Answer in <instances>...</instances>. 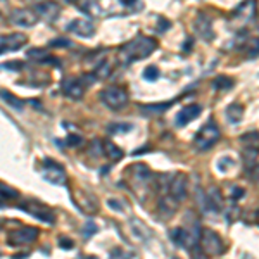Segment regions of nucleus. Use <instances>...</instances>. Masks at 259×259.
<instances>
[{
  "label": "nucleus",
  "instance_id": "obj_1",
  "mask_svg": "<svg viewBox=\"0 0 259 259\" xmlns=\"http://www.w3.org/2000/svg\"><path fill=\"white\" fill-rule=\"evenodd\" d=\"M157 48V42L150 37H137L133 40L126 42L123 47L119 48V61L124 66L132 64L135 61H142V59L149 57L154 50Z\"/></svg>",
  "mask_w": 259,
  "mask_h": 259
},
{
  "label": "nucleus",
  "instance_id": "obj_2",
  "mask_svg": "<svg viewBox=\"0 0 259 259\" xmlns=\"http://www.w3.org/2000/svg\"><path fill=\"white\" fill-rule=\"evenodd\" d=\"M100 100L111 111H121L128 106V92L121 87H107L100 92Z\"/></svg>",
  "mask_w": 259,
  "mask_h": 259
},
{
  "label": "nucleus",
  "instance_id": "obj_3",
  "mask_svg": "<svg viewBox=\"0 0 259 259\" xmlns=\"http://www.w3.org/2000/svg\"><path fill=\"white\" fill-rule=\"evenodd\" d=\"M219 137H221V132H219L218 124L214 121H209L208 124H204L199 130V133L195 135V140H193V145H195L197 150H201V152L202 150H209L218 142Z\"/></svg>",
  "mask_w": 259,
  "mask_h": 259
},
{
  "label": "nucleus",
  "instance_id": "obj_4",
  "mask_svg": "<svg viewBox=\"0 0 259 259\" xmlns=\"http://www.w3.org/2000/svg\"><path fill=\"white\" fill-rule=\"evenodd\" d=\"M78 7L90 18H106V16H119L111 7V0H80Z\"/></svg>",
  "mask_w": 259,
  "mask_h": 259
},
{
  "label": "nucleus",
  "instance_id": "obj_5",
  "mask_svg": "<svg viewBox=\"0 0 259 259\" xmlns=\"http://www.w3.org/2000/svg\"><path fill=\"white\" fill-rule=\"evenodd\" d=\"M242 147V157H244V165L247 168H252L259 157V132H249L240 137Z\"/></svg>",
  "mask_w": 259,
  "mask_h": 259
},
{
  "label": "nucleus",
  "instance_id": "obj_6",
  "mask_svg": "<svg viewBox=\"0 0 259 259\" xmlns=\"http://www.w3.org/2000/svg\"><path fill=\"white\" fill-rule=\"evenodd\" d=\"M19 209L28 212V214L33 216V218L40 219V221L48 223V225H52V223L55 221L54 211H52L48 206L42 204V202H38V201H26L24 204H19Z\"/></svg>",
  "mask_w": 259,
  "mask_h": 259
},
{
  "label": "nucleus",
  "instance_id": "obj_7",
  "mask_svg": "<svg viewBox=\"0 0 259 259\" xmlns=\"http://www.w3.org/2000/svg\"><path fill=\"white\" fill-rule=\"evenodd\" d=\"M201 247L208 256H221L225 252V244L223 238L216 232L204 228L201 234Z\"/></svg>",
  "mask_w": 259,
  "mask_h": 259
},
{
  "label": "nucleus",
  "instance_id": "obj_8",
  "mask_svg": "<svg viewBox=\"0 0 259 259\" xmlns=\"http://www.w3.org/2000/svg\"><path fill=\"white\" fill-rule=\"evenodd\" d=\"M42 176H44L48 183H52V185H64L68 180L66 169L52 159H44V165H42Z\"/></svg>",
  "mask_w": 259,
  "mask_h": 259
},
{
  "label": "nucleus",
  "instance_id": "obj_9",
  "mask_svg": "<svg viewBox=\"0 0 259 259\" xmlns=\"http://www.w3.org/2000/svg\"><path fill=\"white\" fill-rule=\"evenodd\" d=\"M38 238V230L33 226H23L18 230H12L7 235V244L11 247H23V245H28L31 242H35Z\"/></svg>",
  "mask_w": 259,
  "mask_h": 259
},
{
  "label": "nucleus",
  "instance_id": "obj_10",
  "mask_svg": "<svg viewBox=\"0 0 259 259\" xmlns=\"http://www.w3.org/2000/svg\"><path fill=\"white\" fill-rule=\"evenodd\" d=\"M40 21L37 16V12L31 9H14L9 14V23L19 28H33L37 23Z\"/></svg>",
  "mask_w": 259,
  "mask_h": 259
},
{
  "label": "nucleus",
  "instance_id": "obj_11",
  "mask_svg": "<svg viewBox=\"0 0 259 259\" xmlns=\"http://www.w3.org/2000/svg\"><path fill=\"white\" fill-rule=\"evenodd\" d=\"M85 88H88V87L85 85L83 78H66V80L62 81V85H61L62 95L68 97V99H71V100L83 99Z\"/></svg>",
  "mask_w": 259,
  "mask_h": 259
},
{
  "label": "nucleus",
  "instance_id": "obj_12",
  "mask_svg": "<svg viewBox=\"0 0 259 259\" xmlns=\"http://www.w3.org/2000/svg\"><path fill=\"white\" fill-rule=\"evenodd\" d=\"M35 12H37L38 19L45 23H55L61 16V5L54 0H44L35 5Z\"/></svg>",
  "mask_w": 259,
  "mask_h": 259
},
{
  "label": "nucleus",
  "instance_id": "obj_13",
  "mask_svg": "<svg viewBox=\"0 0 259 259\" xmlns=\"http://www.w3.org/2000/svg\"><path fill=\"white\" fill-rule=\"evenodd\" d=\"M28 37L24 33H11L0 37V54H5V52H16L21 47H24Z\"/></svg>",
  "mask_w": 259,
  "mask_h": 259
},
{
  "label": "nucleus",
  "instance_id": "obj_14",
  "mask_svg": "<svg viewBox=\"0 0 259 259\" xmlns=\"http://www.w3.org/2000/svg\"><path fill=\"white\" fill-rule=\"evenodd\" d=\"M187 192H188V178H187L183 173H176L169 180V188L168 193H171L173 197L183 201L187 197Z\"/></svg>",
  "mask_w": 259,
  "mask_h": 259
},
{
  "label": "nucleus",
  "instance_id": "obj_15",
  "mask_svg": "<svg viewBox=\"0 0 259 259\" xmlns=\"http://www.w3.org/2000/svg\"><path fill=\"white\" fill-rule=\"evenodd\" d=\"M68 31L78 35L81 38H90L95 33V24L90 19H73V21L68 24Z\"/></svg>",
  "mask_w": 259,
  "mask_h": 259
},
{
  "label": "nucleus",
  "instance_id": "obj_16",
  "mask_svg": "<svg viewBox=\"0 0 259 259\" xmlns=\"http://www.w3.org/2000/svg\"><path fill=\"white\" fill-rule=\"evenodd\" d=\"M178 206H180V201L178 199H175L171 195V193H168V195H165V197L159 201V206H157V211H159L161 218L165 219H169L175 216V212L178 211Z\"/></svg>",
  "mask_w": 259,
  "mask_h": 259
},
{
  "label": "nucleus",
  "instance_id": "obj_17",
  "mask_svg": "<svg viewBox=\"0 0 259 259\" xmlns=\"http://www.w3.org/2000/svg\"><path fill=\"white\" fill-rule=\"evenodd\" d=\"M201 113H202V109H201V106H197V104L185 106L178 114H176V124H178V126H185V124H188L190 121L197 119Z\"/></svg>",
  "mask_w": 259,
  "mask_h": 259
},
{
  "label": "nucleus",
  "instance_id": "obj_18",
  "mask_svg": "<svg viewBox=\"0 0 259 259\" xmlns=\"http://www.w3.org/2000/svg\"><path fill=\"white\" fill-rule=\"evenodd\" d=\"M235 18H238L242 23H247L251 21L252 18L256 16V2L254 0H245L244 4L238 5L237 9H235Z\"/></svg>",
  "mask_w": 259,
  "mask_h": 259
},
{
  "label": "nucleus",
  "instance_id": "obj_19",
  "mask_svg": "<svg viewBox=\"0 0 259 259\" xmlns=\"http://www.w3.org/2000/svg\"><path fill=\"white\" fill-rule=\"evenodd\" d=\"M206 204H208V209H211V211L218 212L223 209V195L221 192H219L218 188H214V187H211V188L206 192Z\"/></svg>",
  "mask_w": 259,
  "mask_h": 259
},
{
  "label": "nucleus",
  "instance_id": "obj_20",
  "mask_svg": "<svg viewBox=\"0 0 259 259\" xmlns=\"http://www.w3.org/2000/svg\"><path fill=\"white\" fill-rule=\"evenodd\" d=\"M76 204L78 209H81L83 212H87V214H92V212H97V209H99V204H97V199L92 197V195H88V193H83L80 190V201L74 202Z\"/></svg>",
  "mask_w": 259,
  "mask_h": 259
},
{
  "label": "nucleus",
  "instance_id": "obj_21",
  "mask_svg": "<svg viewBox=\"0 0 259 259\" xmlns=\"http://www.w3.org/2000/svg\"><path fill=\"white\" fill-rule=\"evenodd\" d=\"M193 26H195V31L201 35V38H206V40H211L212 38V26L209 23V19L204 18V14H199Z\"/></svg>",
  "mask_w": 259,
  "mask_h": 259
},
{
  "label": "nucleus",
  "instance_id": "obj_22",
  "mask_svg": "<svg viewBox=\"0 0 259 259\" xmlns=\"http://www.w3.org/2000/svg\"><path fill=\"white\" fill-rule=\"evenodd\" d=\"M130 226H132L133 235H135L137 238H140V240H149V238L152 237L150 228L143 221H140V219H137V218L130 219Z\"/></svg>",
  "mask_w": 259,
  "mask_h": 259
},
{
  "label": "nucleus",
  "instance_id": "obj_23",
  "mask_svg": "<svg viewBox=\"0 0 259 259\" xmlns=\"http://www.w3.org/2000/svg\"><path fill=\"white\" fill-rule=\"evenodd\" d=\"M133 171V180L135 182H139V183H149V182H152L154 180V176H152V173H150V169L147 168L145 165H135V166H132L130 168Z\"/></svg>",
  "mask_w": 259,
  "mask_h": 259
},
{
  "label": "nucleus",
  "instance_id": "obj_24",
  "mask_svg": "<svg viewBox=\"0 0 259 259\" xmlns=\"http://www.w3.org/2000/svg\"><path fill=\"white\" fill-rule=\"evenodd\" d=\"M111 71H113V66H111V62L107 61L106 57H102L100 61L95 62L94 73H95V76L99 78V80H106V78L111 74Z\"/></svg>",
  "mask_w": 259,
  "mask_h": 259
},
{
  "label": "nucleus",
  "instance_id": "obj_25",
  "mask_svg": "<svg viewBox=\"0 0 259 259\" xmlns=\"http://www.w3.org/2000/svg\"><path fill=\"white\" fill-rule=\"evenodd\" d=\"M0 99L5 100V102H7L12 109H18V111L24 109L26 102L23 99H19V97H16L14 94H9V92H5V90H0Z\"/></svg>",
  "mask_w": 259,
  "mask_h": 259
},
{
  "label": "nucleus",
  "instance_id": "obj_26",
  "mask_svg": "<svg viewBox=\"0 0 259 259\" xmlns=\"http://www.w3.org/2000/svg\"><path fill=\"white\" fill-rule=\"evenodd\" d=\"M242 116H244V107H242L240 104H230V106H228V109H226V118H228L230 123H234V124L240 123Z\"/></svg>",
  "mask_w": 259,
  "mask_h": 259
},
{
  "label": "nucleus",
  "instance_id": "obj_27",
  "mask_svg": "<svg viewBox=\"0 0 259 259\" xmlns=\"http://www.w3.org/2000/svg\"><path fill=\"white\" fill-rule=\"evenodd\" d=\"M104 154L109 157L111 161H119L124 156V152L121 150V147H118L113 142H104Z\"/></svg>",
  "mask_w": 259,
  "mask_h": 259
},
{
  "label": "nucleus",
  "instance_id": "obj_28",
  "mask_svg": "<svg viewBox=\"0 0 259 259\" xmlns=\"http://www.w3.org/2000/svg\"><path fill=\"white\" fill-rule=\"evenodd\" d=\"M132 130H133V124L130 123H116L107 126V133H111V135H121V133L132 132Z\"/></svg>",
  "mask_w": 259,
  "mask_h": 259
},
{
  "label": "nucleus",
  "instance_id": "obj_29",
  "mask_svg": "<svg viewBox=\"0 0 259 259\" xmlns=\"http://www.w3.org/2000/svg\"><path fill=\"white\" fill-rule=\"evenodd\" d=\"M28 55L29 59H35L37 62H47L48 61V52L44 50V48H31V50H28Z\"/></svg>",
  "mask_w": 259,
  "mask_h": 259
},
{
  "label": "nucleus",
  "instance_id": "obj_30",
  "mask_svg": "<svg viewBox=\"0 0 259 259\" xmlns=\"http://www.w3.org/2000/svg\"><path fill=\"white\" fill-rule=\"evenodd\" d=\"M212 87L218 88L219 92L228 90V88L234 87V80H232V78H228V76H218L214 80V83H212Z\"/></svg>",
  "mask_w": 259,
  "mask_h": 259
},
{
  "label": "nucleus",
  "instance_id": "obj_31",
  "mask_svg": "<svg viewBox=\"0 0 259 259\" xmlns=\"http://www.w3.org/2000/svg\"><path fill=\"white\" fill-rule=\"evenodd\" d=\"M0 197H2V199H18L19 192L16 188H12V187L0 183Z\"/></svg>",
  "mask_w": 259,
  "mask_h": 259
},
{
  "label": "nucleus",
  "instance_id": "obj_32",
  "mask_svg": "<svg viewBox=\"0 0 259 259\" xmlns=\"http://www.w3.org/2000/svg\"><path fill=\"white\" fill-rule=\"evenodd\" d=\"M175 102V100H169V102H165V104H150V106H145L143 107V113H161V111H166L171 107V104Z\"/></svg>",
  "mask_w": 259,
  "mask_h": 259
},
{
  "label": "nucleus",
  "instance_id": "obj_33",
  "mask_svg": "<svg viewBox=\"0 0 259 259\" xmlns=\"http://www.w3.org/2000/svg\"><path fill=\"white\" fill-rule=\"evenodd\" d=\"M88 154L94 157H100L104 154V143L100 140H94L90 143V149H88Z\"/></svg>",
  "mask_w": 259,
  "mask_h": 259
},
{
  "label": "nucleus",
  "instance_id": "obj_34",
  "mask_svg": "<svg viewBox=\"0 0 259 259\" xmlns=\"http://www.w3.org/2000/svg\"><path fill=\"white\" fill-rule=\"evenodd\" d=\"M216 168L219 169V171H228V169L234 168V159L232 157H221V159L218 161V165H216Z\"/></svg>",
  "mask_w": 259,
  "mask_h": 259
},
{
  "label": "nucleus",
  "instance_id": "obj_35",
  "mask_svg": "<svg viewBox=\"0 0 259 259\" xmlns=\"http://www.w3.org/2000/svg\"><path fill=\"white\" fill-rule=\"evenodd\" d=\"M143 76H145V80H149V81H156L157 78H159V70H157L156 66H149L145 71H143Z\"/></svg>",
  "mask_w": 259,
  "mask_h": 259
},
{
  "label": "nucleus",
  "instance_id": "obj_36",
  "mask_svg": "<svg viewBox=\"0 0 259 259\" xmlns=\"http://www.w3.org/2000/svg\"><path fill=\"white\" fill-rule=\"evenodd\" d=\"M66 143L70 147H80L81 143H83V139H81L80 135H74V133H71V135L66 139Z\"/></svg>",
  "mask_w": 259,
  "mask_h": 259
},
{
  "label": "nucleus",
  "instance_id": "obj_37",
  "mask_svg": "<svg viewBox=\"0 0 259 259\" xmlns=\"http://www.w3.org/2000/svg\"><path fill=\"white\" fill-rule=\"evenodd\" d=\"M59 247H61V249H68V251H71V249L74 247V242L71 240V238L59 237Z\"/></svg>",
  "mask_w": 259,
  "mask_h": 259
},
{
  "label": "nucleus",
  "instance_id": "obj_38",
  "mask_svg": "<svg viewBox=\"0 0 259 259\" xmlns=\"http://www.w3.org/2000/svg\"><path fill=\"white\" fill-rule=\"evenodd\" d=\"M95 232H97V226H95L94 221H88L87 225L83 226V235H85V237H90V235H94Z\"/></svg>",
  "mask_w": 259,
  "mask_h": 259
},
{
  "label": "nucleus",
  "instance_id": "obj_39",
  "mask_svg": "<svg viewBox=\"0 0 259 259\" xmlns=\"http://www.w3.org/2000/svg\"><path fill=\"white\" fill-rule=\"evenodd\" d=\"M247 50H251V52H249V54H251V55L259 54V38H256V40H252L251 44L247 45Z\"/></svg>",
  "mask_w": 259,
  "mask_h": 259
},
{
  "label": "nucleus",
  "instance_id": "obj_40",
  "mask_svg": "<svg viewBox=\"0 0 259 259\" xmlns=\"http://www.w3.org/2000/svg\"><path fill=\"white\" fill-rule=\"evenodd\" d=\"M251 180H252V183L259 185V165H254L251 168Z\"/></svg>",
  "mask_w": 259,
  "mask_h": 259
},
{
  "label": "nucleus",
  "instance_id": "obj_41",
  "mask_svg": "<svg viewBox=\"0 0 259 259\" xmlns=\"http://www.w3.org/2000/svg\"><path fill=\"white\" fill-rule=\"evenodd\" d=\"M5 70H14V71H19V70H23V64L21 62H18V61H14V62H5Z\"/></svg>",
  "mask_w": 259,
  "mask_h": 259
},
{
  "label": "nucleus",
  "instance_id": "obj_42",
  "mask_svg": "<svg viewBox=\"0 0 259 259\" xmlns=\"http://www.w3.org/2000/svg\"><path fill=\"white\" fill-rule=\"evenodd\" d=\"M118 202L119 201H116V199H109V201H107V206H109V208H113V209H116V211H123V204H118Z\"/></svg>",
  "mask_w": 259,
  "mask_h": 259
},
{
  "label": "nucleus",
  "instance_id": "obj_43",
  "mask_svg": "<svg viewBox=\"0 0 259 259\" xmlns=\"http://www.w3.org/2000/svg\"><path fill=\"white\" fill-rule=\"evenodd\" d=\"M50 45H54V47H55V45H62V47H70L71 42L64 38V40H54V42H50Z\"/></svg>",
  "mask_w": 259,
  "mask_h": 259
},
{
  "label": "nucleus",
  "instance_id": "obj_44",
  "mask_svg": "<svg viewBox=\"0 0 259 259\" xmlns=\"http://www.w3.org/2000/svg\"><path fill=\"white\" fill-rule=\"evenodd\" d=\"M232 193H234L235 199H238V197H242V195H244V190H240L238 187H234V188H232Z\"/></svg>",
  "mask_w": 259,
  "mask_h": 259
},
{
  "label": "nucleus",
  "instance_id": "obj_45",
  "mask_svg": "<svg viewBox=\"0 0 259 259\" xmlns=\"http://www.w3.org/2000/svg\"><path fill=\"white\" fill-rule=\"evenodd\" d=\"M121 5H124V7H133L135 5V2H139V0H119Z\"/></svg>",
  "mask_w": 259,
  "mask_h": 259
},
{
  "label": "nucleus",
  "instance_id": "obj_46",
  "mask_svg": "<svg viewBox=\"0 0 259 259\" xmlns=\"http://www.w3.org/2000/svg\"><path fill=\"white\" fill-rule=\"evenodd\" d=\"M62 2H66V4H71V2H74V0H62Z\"/></svg>",
  "mask_w": 259,
  "mask_h": 259
}]
</instances>
